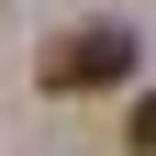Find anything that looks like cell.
I'll list each match as a JSON object with an SVG mask.
<instances>
[{"mask_svg":"<svg viewBox=\"0 0 156 156\" xmlns=\"http://www.w3.org/2000/svg\"><path fill=\"white\" fill-rule=\"evenodd\" d=\"M145 67V45H134V23H78L45 45V89L56 101H89V89H123V78Z\"/></svg>","mask_w":156,"mask_h":156,"instance_id":"obj_1","label":"cell"},{"mask_svg":"<svg viewBox=\"0 0 156 156\" xmlns=\"http://www.w3.org/2000/svg\"><path fill=\"white\" fill-rule=\"evenodd\" d=\"M123 156H156V89H134V112H123Z\"/></svg>","mask_w":156,"mask_h":156,"instance_id":"obj_2","label":"cell"}]
</instances>
